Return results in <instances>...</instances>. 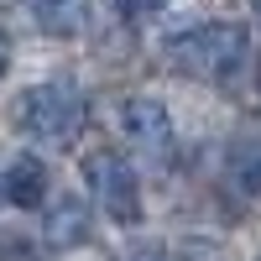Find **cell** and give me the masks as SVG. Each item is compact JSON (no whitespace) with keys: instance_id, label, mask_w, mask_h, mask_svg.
Wrapping results in <instances>:
<instances>
[{"instance_id":"obj_1","label":"cell","mask_w":261,"mask_h":261,"mask_svg":"<svg viewBox=\"0 0 261 261\" xmlns=\"http://www.w3.org/2000/svg\"><path fill=\"white\" fill-rule=\"evenodd\" d=\"M167 68L199 84H230L251 58V32L241 21H199L162 47Z\"/></svg>"},{"instance_id":"obj_2","label":"cell","mask_w":261,"mask_h":261,"mask_svg":"<svg viewBox=\"0 0 261 261\" xmlns=\"http://www.w3.org/2000/svg\"><path fill=\"white\" fill-rule=\"evenodd\" d=\"M84 120H89V105H84V94L68 79L32 84L16 99V130L42 141V146H73L84 136Z\"/></svg>"},{"instance_id":"obj_3","label":"cell","mask_w":261,"mask_h":261,"mask_svg":"<svg viewBox=\"0 0 261 261\" xmlns=\"http://www.w3.org/2000/svg\"><path fill=\"white\" fill-rule=\"evenodd\" d=\"M84 183H89V199L105 209V220L141 225V178L130 157H120L115 146H94L84 157Z\"/></svg>"},{"instance_id":"obj_4","label":"cell","mask_w":261,"mask_h":261,"mask_svg":"<svg viewBox=\"0 0 261 261\" xmlns=\"http://www.w3.org/2000/svg\"><path fill=\"white\" fill-rule=\"evenodd\" d=\"M120 136L130 141V151H146V157L167 151V141H172V115H167V105L151 99V94L120 99Z\"/></svg>"},{"instance_id":"obj_5","label":"cell","mask_w":261,"mask_h":261,"mask_svg":"<svg viewBox=\"0 0 261 261\" xmlns=\"http://www.w3.org/2000/svg\"><path fill=\"white\" fill-rule=\"evenodd\" d=\"M47 188H53L47 162L32 157V151L11 157V162H6V172H0V199L16 204V209H42V204H47Z\"/></svg>"},{"instance_id":"obj_6","label":"cell","mask_w":261,"mask_h":261,"mask_svg":"<svg viewBox=\"0 0 261 261\" xmlns=\"http://www.w3.org/2000/svg\"><path fill=\"white\" fill-rule=\"evenodd\" d=\"M42 235H47V246L58 251H73L89 241V204L73 199V193H63V199L47 204V225H42Z\"/></svg>"},{"instance_id":"obj_7","label":"cell","mask_w":261,"mask_h":261,"mask_svg":"<svg viewBox=\"0 0 261 261\" xmlns=\"http://www.w3.org/2000/svg\"><path fill=\"white\" fill-rule=\"evenodd\" d=\"M32 21L47 37H79L89 27V0H32Z\"/></svg>"},{"instance_id":"obj_8","label":"cell","mask_w":261,"mask_h":261,"mask_svg":"<svg viewBox=\"0 0 261 261\" xmlns=\"http://www.w3.org/2000/svg\"><path fill=\"white\" fill-rule=\"evenodd\" d=\"M225 188L235 193V199H256V193H261V146H251V141H235L230 146Z\"/></svg>"},{"instance_id":"obj_9","label":"cell","mask_w":261,"mask_h":261,"mask_svg":"<svg viewBox=\"0 0 261 261\" xmlns=\"http://www.w3.org/2000/svg\"><path fill=\"white\" fill-rule=\"evenodd\" d=\"M246 68H251V84H246V105H251V110H261V58H256V63H246Z\"/></svg>"},{"instance_id":"obj_10","label":"cell","mask_w":261,"mask_h":261,"mask_svg":"<svg viewBox=\"0 0 261 261\" xmlns=\"http://www.w3.org/2000/svg\"><path fill=\"white\" fill-rule=\"evenodd\" d=\"M6 63H11V42H6V32H0V79H6Z\"/></svg>"},{"instance_id":"obj_11","label":"cell","mask_w":261,"mask_h":261,"mask_svg":"<svg viewBox=\"0 0 261 261\" xmlns=\"http://www.w3.org/2000/svg\"><path fill=\"white\" fill-rule=\"evenodd\" d=\"M251 11H256V21H261V0H251Z\"/></svg>"}]
</instances>
